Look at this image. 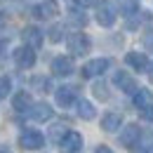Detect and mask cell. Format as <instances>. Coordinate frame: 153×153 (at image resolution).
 <instances>
[{"label":"cell","mask_w":153,"mask_h":153,"mask_svg":"<svg viewBox=\"0 0 153 153\" xmlns=\"http://www.w3.org/2000/svg\"><path fill=\"white\" fill-rule=\"evenodd\" d=\"M90 47H92V42H90V38H87L85 33H71V36H68V52H71L73 57L87 54Z\"/></svg>","instance_id":"1"},{"label":"cell","mask_w":153,"mask_h":153,"mask_svg":"<svg viewBox=\"0 0 153 153\" xmlns=\"http://www.w3.org/2000/svg\"><path fill=\"white\" fill-rule=\"evenodd\" d=\"M19 146L24 151H38L45 146V137L38 132V130H26V132H21L19 137Z\"/></svg>","instance_id":"2"},{"label":"cell","mask_w":153,"mask_h":153,"mask_svg":"<svg viewBox=\"0 0 153 153\" xmlns=\"http://www.w3.org/2000/svg\"><path fill=\"white\" fill-rule=\"evenodd\" d=\"M59 149H61V153H78L82 149V137L78 132H73V130H68V132L61 137Z\"/></svg>","instance_id":"3"},{"label":"cell","mask_w":153,"mask_h":153,"mask_svg":"<svg viewBox=\"0 0 153 153\" xmlns=\"http://www.w3.org/2000/svg\"><path fill=\"white\" fill-rule=\"evenodd\" d=\"M14 64L19 66V68H31L33 64H36V52H33V47L31 45H21L14 50Z\"/></svg>","instance_id":"4"},{"label":"cell","mask_w":153,"mask_h":153,"mask_svg":"<svg viewBox=\"0 0 153 153\" xmlns=\"http://www.w3.org/2000/svg\"><path fill=\"white\" fill-rule=\"evenodd\" d=\"M97 21H99L101 26H106V28L115 24V7L108 2V0L99 2V7H97Z\"/></svg>","instance_id":"5"},{"label":"cell","mask_w":153,"mask_h":153,"mask_svg":"<svg viewBox=\"0 0 153 153\" xmlns=\"http://www.w3.org/2000/svg\"><path fill=\"white\" fill-rule=\"evenodd\" d=\"M139 137H141V127L134 125V123H130V125H125V130L120 134V144H123L125 149H134V146L139 144Z\"/></svg>","instance_id":"6"},{"label":"cell","mask_w":153,"mask_h":153,"mask_svg":"<svg viewBox=\"0 0 153 153\" xmlns=\"http://www.w3.org/2000/svg\"><path fill=\"white\" fill-rule=\"evenodd\" d=\"M52 115H54V108H52L50 104H45V101L33 104V106L28 108V118L36 120V123H45V120H50Z\"/></svg>","instance_id":"7"},{"label":"cell","mask_w":153,"mask_h":153,"mask_svg":"<svg viewBox=\"0 0 153 153\" xmlns=\"http://www.w3.org/2000/svg\"><path fill=\"white\" fill-rule=\"evenodd\" d=\"M108 66H111L108 59H92V61H87V64L82 66V78H97V76H101Z\"/></svg>","instance_id":"8"},{"label":"cell","mask_w":153,"mask_h":153,"mask_svg":"<svg viewBox=\"0 0 153 153\" xmlns=\"http://www.w3.org/2000/svg\"><path fill=\"white\" fill-rule=\"evenodd\" d=\"M52 73L59 78H66L73 73V61L68 57H54L52 59Z\"/></svg>","instance_id":"9"},{"label":"cell","mask_w":153,"mask_h":153,"mask_svg":"<svg viewBox=\"0 0 153 153\" xmlns=\"http://www.w3.org/2000/svg\"><path fill=\"white\" fill-rule=\"evenodd\" d=\"M33 14L38 17V19H52V17H57L59 14V5L54 0H47V2H40L33 7Z\"/></svg>","instance_id":"10"},{"label":"cell","mask_w":153,"mask_h":153,"mask_svg":"<svg viewBox=\"0 0 153 153\" xmlns=\"http://www.w3.org/2000/svg\"><path fill=\"white\" fill-rule=\"evenodd\" d=\"M113 82L123 90V92H130V94L137 92V82H134V78L130 76V73H125V71H118V73L113 76Z\"/></svg>","instance_id":"11"},{"label":"cell","mask_w":153,"mask_h":153,"mask_svg":"<svg viewBox=\"0 0 153 153\" xmlns=\"http://www.w3.org/2000/svg\"><path fill=\"white\" fill-rule=\"evenodd\" d=\"M134 106H137L139 111L153 108V92L151 90H137V92H134Z\"/></svg>","instance_id":"12"},{"label":"cell","mask_w":153,"mask_h":153,"mask_svg":"<svg viewBox=\"0 0 153 153\" xmlns=\"http://www.w3.org/2000/svg\"><path fill=\"white\" fill-rule=\"evenodd\" d=\"M21 38H24V45H31L33 50L42 45V33H40V28H36V26H26L24 33H21Z\"/></svg>","instance_id":"13"},{"label":"cell","mask_w":153,"mask_h":153,"mask_svg":"<svg viewBox=\"0 0 153 153\" xmlns=\"http://www.w3.org/2000/svg\"><path fill=\"white\" fill-rule=\"evenodd\" d=\"M125 64H127V66H132L134 71H146V68H149V59H146L144 52H127Z\"/></svg>","instance_id":"14"},{"label":"cell","mask_w":153,"mask_h":153,"mask_svg":"<svg viewBox=\"0 0 153 153\" xmlns=\"http://www.w3.org/2000/svg\"><path fill=\"white\" fill-rule=\"evenodd\" d=\"M73 101H76V90H73V87H59L57 90V104L59 106L68 108Z\"/></svg>","instance_id":"15"},{"label":"cell","mask_w":153,"mask_h":153,"mask_svg":"<svg viewBox=\"0 0 153 153\" xmlns=\"http://www.w3.org/2000/svg\"><path fill=\"white\" fill-rule=\"evenodd\" d=\"M120 125H123V118L118 113H106L101 118V130H104V132H115Z\"/></svg>","instance_id":"16"},{"label":"cell","mask_w":153,"mask_h":153,"mask_svg":"<svg viewBox=\"0 0 153 153\" xmlns=\"http://www.w3.org/2000/svg\"><path fill=\"white\" fill-rule=\"evenodd\" d=\"M12 106H14L17 111H26V108H31V94H28L26 90L17 92L14 99H12Z\"/></svg>","instance_id":"17"},{"label":"cell","mask_w":153,"mask_h":153,"mask_svg":"<svg viewBox=\"0 0 153 153\" xmlns=\"http://www.w3.org/2000/svg\"><path fill=\"white\" fill-rule=\"evenodd\" d=\"M78 115H80L82 120H92L97 115V108L87 101V99H80V101H78Z\"/></svg>","instance_id":"18"},{"label":"cell","mask_w":153,"mask_h":153,"mask_svg":"<svg viewBox=\"0 0 153 153\" xmlns=\"http://www.w3.org/2000/svg\"><path fill=\"white\" fill-rule=\"evenodd\" d=\"M10 92V80L7 78H0V99H5Z\"/></svg>","instance_id":"19"},{"label":"cell","mask_w":153,"mask_h":153,"mask_svg":"<svg viewBox=\"0 0 153 153\" xmlns=\"http://www.w3.org/2000/svg\"><path fill=\"white\" fill-rule=\"evenodd\" d=\"M94 94L99 99H108V90L104 87V85H94Z\"/></svg>","instance_id":"20"},{"label":"cell","mask_w":153,"mask_h":153,"mask_svg":"<svg viewBox=\"0 0 153 153\" xmlns=\"http://www.w3.org/2000/svg\"><path fill=\"white\" fill-rule=\"evenodd\" d=\"M64 125H57V127H54V130H52V134H50V137H52V139H57V141H61V137H64Z\"/></svg>","instance_id":"21"},{"label":"cell","mask_w":153,"mask_h":153,"mask_svg":"<svg viewBox=\"0 0 153 153\" xmlns=\"http://www.w3.org/2000/svg\"><path fill=\"white\" fill-rule=\"evenodd\" d=\"M144 47H146V50H151V52H153V31H149V33H144Z\"/></svg>","instance_id":"22"},{"label":"cell","mask_w":153,"mask_h":153,"mask_svg":"<svg viewBox=\"0 0 153 153\" xmlns=\"http://www.w3.org/2000/svg\"><path fill=\"white\" fill-rule=\"evenodd\" d=\"M50 40H54V42L61 40V26H54V28L50 31Z\"/></svg>","instance_id":"23"},{"label":"cell","mask_w":153,"mask_h":153,"mask_svg":"<svg viewBox=\"0 0 153 153\" xmlns=\"http://www.w3.org/2000/svg\"><path fill=\"white\" fill-rule=\"evenodd\" d=\"M33 82L38 85V87H40V90H42V92H47V90H50V80H42V78H36Z\"/></svg>","instance_id":"24"},{"label":"cell","mask_w":153,"mask_h":153,"mask_svg":"<svg viewBox=\"0 0 153 153\" xmlns=\"http://www.w3.org/2000/svg\"><path fill=\"white\" fill-rule=\"evenodd\" d=\"M78 5H82V7H87V5H94L97 0H76Z\"/></svg>","instance_id":"25"},{"label":"cell","mask_w":153,"mask_h":153,"mask_svg":"<svg viewBox=\"0 0 153 153\" xmlns=\"http://www.w3.org/2000/svg\"><path fill=\"white\" fill-rule=\"evenodd\" d=\"M94 153H113V151H111V149H108V146H99V149H97Z\"/></svg>","instance_id":"26"},{"label":"cell","mask_w":153,"mask_h":153,"mask_svg":"<svg viewBox=\"0 0 153 153\" xmlns=\"http://www.w3.org/2000/svg\"><path fill=\"white\" fill-rule=\"evenodd\" d=\"M146 118H149V120H153V108H149V111H146Z\"/></svg>","instance_id":"27"},{"label":"cell","mask_w":153,"mask_h":153,"mask_svg":"<svg viewBox=\"0 0 153 153\" xmlns=\"http://www.w3.org/2000/svg\"><path fill=\"white\" fill-rule=\"evenodd\" d=\"M146 71H149V76H151V80H153V64H149V68H146Z\"/></svg>","instance_id":"28"},{"label":"cell","mask_w":153,"mask_h":153,"mask_svg":"<svg viewBox=\"0 0 153 153\" xmlns=\"http://www.w3.org/2000/svg\"><path fill=\"white\" fill-rule=\"evenodd\" d=\"M146 153H153V146H149V149H146Z\"/></svg>","instance_id":"29"}]
</instances>
